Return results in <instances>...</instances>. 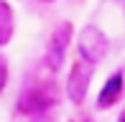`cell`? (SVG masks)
Listing matches in <instances>:
<instances>
[{
	"label": "cell",
	"mask_w": 125,
	"mask_h": 122,
	"mask_svg": "<svg viewBox=\"0 0 125 122\" xmlns=\"http://www.w3.org/2000/svg\"><path fill=\"white\" fill-rule=\"evenodd\" d=\"M72 41V23H61L59 28L54 31L51 36V43H49V51H46V64L49 69H59L61 61H64V51Z\"/></svg>",
	"instance_id": "3957f363"
},
{
	"label": "cell",
	"mask_w": 125,
	"mask_h": 122,
	"mask_svg": "<svg viewBox=\"0 0 125 122\" xmlns=\"http://www.w3.org/2000/svg\"><path fill=\"white\" fill-rule=\"evenodd\" d=\"M77 48H79V56L89 64H97V61L105 59L107 53V38L97 26H84L79 31V41H77Z\"/></svg>",
	"instance_id": "6da1fadb"
},
{
	"label": "cell",
	"mask_w": 125,
	"mask_h": 122,
	"mask_svg": "<svg viewBox=\"0 0 125 122\" xmlns=\"http://www.w3.org/2000/svg\"><path fill=\"white\" fill-rule=\"evenodd\" d=\"M89 79H92V64L89 61H79V64L72 66V74H69V84H66V94H69L72 102H82L84 94H87Z\"/></svg>",
	"instance_id": "7a4b0ae2"
},
{
	"label": "cell",
	"mask_w": 125,
	"mask_h": 122,
	"mask_svg": "<svg viewBox=\"0 0 125 122\" xmlns=\"http://www.w3.org/2000/svg\"><path fill=\"white\" fill-rule=\"evenodd\" d=\"M5 81H8V71H5V66L0 64V92H3V87H5Z\"/></svg>",
	"instance_id": "52a82bcc"
},
{
	"label": "cell",
	"mask_w": 125,
	"mask_h": 122,
	"mask_svg": "<svg viewBox=\"0 0 125 122\" xmlns=\"http://www.w3.org/2000/svg\"><path fill=\"white\" fill-rule=\"evenodd\" d=\"M120 92H123V71H117V74H112L110 79H107V84L102 87V92L97 97V107L100 109L112 107V104L117 102V97H120Z\"/></svg>",
	"instance_id": "5b68a950"
},
{
	"label": "cell",
	"mask_w": 125,
	"mask_h": 122,
	"mask_svg": "<svg viewBox=\"0 0 125 122\" xmlns=\"http://www.w3.org/2000/svg\"><path fill=\"white\" fill-rule=\"evenodd\" d=\"M54 92L43 89V87H33V89H28L23 97L18 99V109L23 114H33V112H41V109H46L54 104Z\"/></svg>",
	"instance_id": "277c9868"
},
{
	"label": "cell",
	"mask_w": 125,
	"mask_h": 122,
	"mask_svg": "<svg viewBox=\"0 0 125 122\" xmlns=\"http://www.w3.org/2000/svg\"><path fill=\"white\" fill-rule=\"evenodd\" d=\"M10 10H8V5H3L0 3V46L3 43H8L10 41V36H13V23H10Z\"/></svg>",
	"instance_id": "8992f818"
}]
</instances>
